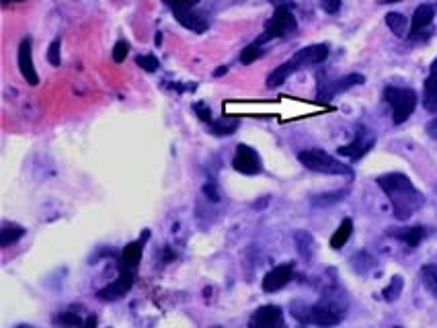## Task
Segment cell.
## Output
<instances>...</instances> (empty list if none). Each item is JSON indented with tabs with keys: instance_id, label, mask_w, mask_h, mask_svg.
I'll return each instance as SVG.
<instances>
[{
	"instance_id": "ac0fdd59",
	"label": "cell",
	"mask_w": 437,
	"mask_h": 328,
	"mask_svg": "<svg viewBox=\"0 0 437 328\" xmlns=\"http://www.w3.org/2000/svg\"><path fill=\"white\" fill-rule=\"evenodd\" d=\"M394 238H399L402 240L406 247H411V249H417L419 244H421V240L427 236V230L423 228V226H415V228H402V230H392L390 232Z\"/></svg>"
},
{
	"instance_id": "8d00e7d4",
	"label": "cell",
	"mask_w": 437,
	"mask_h": 328,
	"mask_svg": "<svg viewBox=\"0 0 437 328\" xmlns=\"http://www.w3.org/2000/svg\"><path fill=\"white\" fill-rule=\"evenodd\" d=\"M380 4H394V2H401V0H378Z\"/></svg>"
},
{
	"instance_id": "7a4b0ae2",
	"label": "cell",
	"mask_w": 437,
	"mask_h": 328,
	"mask_svg": "<svg viewBox=\"0 0 437 328\" xmlns=\"http://www.w3.org/2000/svg\"><path fill=\"white\" fill-rule=\"evenodd\" d=\"M328 58V45L327 43H316V45H308V47H302L293 58H290L288 62H284L279 68H275L273 72L267 76V88H277L282 86L291 74L298 72L300 68L304 66H316V64H323Z\"/></svg>"
},
{
	"instance_id": "4316f807",
	"label": "cell",
	"mask_w": 437,
	"mask_h": 328,
	"mask_svg": "<svg viewBox=\"0 0 437 328\" xmlns=\"http://www.w3.org/2000/svg\"><path fill=\"white\" fill-rule=\"evenodd\" d=\"M402 292V277H392V281H390V286L382 292V295H384V299L386 302H394V299H399V295H401Z\"/></svg>"
},
{
	"instance_id": "7c38bea8",
	"label": "cell",
	"mask_w": 437,
	"mask_h": 328,
	"mask_svg": "<svg viewBox=\"0 0 437 328\" xmlns=\"http://www.w3.org/2000/svg\"><path fill=\"white\" fill-rule=\"evenodd\" d=\"M251 328H286L284 325V312L279 306H263L251 316Z\"/></svg>"
},
{
	"instance_id": "8fae6325",
	"label": "cell",
	"mask_w": 437,
	"mask_h": 328,
	"mask_svg": "<svg viewBox=\"0 0 437 328\" xmlns=\"http://www.w3.org/2000/svg\"><path fill=\"white\" fill-rule=\"evenodd\" d=\"M134 273H136V271L119 269V279H115V281L109 283L107 288L99 290V292H97V297L103 299V302H115V299L123 297L125 293L130 292V288L134 286Z\"/></svg>"
},
{
	"instance_id": "ffe728a7",
	"label": "cell",
	"mask_w": 437,
	"mask_h": 328,
	"mask_svg": "<svg viewBox=\"0 0 437 328\" xmlns=\"http://www.w3.org/2000/svg\"><path fill=\"white\" fill-rule=\"evenodd\" d=\"M23 236H25V228H21L17 224H4L2 230H0V247L6 249Z\"/></svg>"
},
{
	"instance_id": "52a82bcc",
	"label": "cell",
	"mask_w": 437,
	"mask_h": 328,
	"mask_svg": "<svg viewBox=\"0 0 437 328\" xmlns=\"http://www.w3.org/2000/svg\"><path fill=\"white\" fill-rule=\"evenodd\" d=\"M364 74H347V76H343L339 80H325L323 74H321L319 76V95L316 97H319V101H330L337 95H341V93L358 86V84H364Z\"/></svg>"
},
{
	"instance_id": "1f68e13d",
	"label": "cell",
	"mask_w": 437,
	"mask_h": 328,
	"mask_svg": "<svg viewBox=\"0 0 437 328\" xmlns=\"http://www.w3.org/2000/svg\"><path fill=\"white\" fill-rule=\"evenodd\" d=\"M321 6H323L325 13L335 15V13H339V8H341V0H321Z\"/></svg>"
},
{
	"instance_id": "9c48e42d",
	"label": "cell",
	"mask_w": 437,
	"mask_h": 328,
	"mask_svg": "<svg viewBox=\"0 0 437 328\" xmlns=\"http://www.w3.org/2000/svg\"><path fill=\"white\" fill-rule=\"evenodd\" d=\"M376 144V136H374V132H369L367 127H358V134H355V138H353V142L351 144H345V146L337 148V152L341 154V156H345V158H349V160H360L362 156H365L371 148Z\"/></svg>"
},
{
	"instance_id": "e0dca14e",
	"label": "cell",
	"mask_w": 437,
	"mask_h": 328,
	"mask_svg": "<svg viewBox=\"0 0 437 328\" xmlns=\"http://www.w3.org/2000/svg\"><path fill=\"white\" fill-rule=\"evenodd\" d=\"M423 107L429 113H437V58L431 62L429 76L423 88Z\"/></svg>"
},
{
	"instance_id": "5b68a950",
	"label": "cell",
	"mask_w": 437,
	"mask_h": 328,
	"mask_svg": "<svg viewBox=\"0 0 437 328\" xmlns=\"http://www.w3.org/2000/svg\"><path fill=\"white\" fill-rule=\"evenodd\" d=\"M296 29H298V21H296L293 13H291L288 6L277 4L273 17L267 21L265 31L256 37L255 43L256 45H265L267 41H273V39H282V37L291 36Z\"/></svg>"
},
{
	"instance_id": "cb8c5ba5",
	"label": "cell",
	"mask_w": 437,
	"mask_h": 328,
	"mask_svg": "<svg viewBox=\"0 0 437 328\" xmlns=\"http://www.w3.org/2000/svg\"><path fill=\"white\" fill-rule=\"evenodd\" d=\"M263 54H265L263 45H256L255 41H253L251 45H247V47L243 49V54H240V62H243L245 66H249V64H253L255 60H259Z\"/></svg>"
},
{
	"instance_id": "d6986e66",
	"label": "cell",
	"mask_w": 437,
	"mask_h": 328,
	"mask_svg": "<svg viewBox=\"0 0 437 328\" xmlns=\"http://www.w3.org/2000/svg\"><path fill=\"white\" fill-rule=\"evenodd\" d=\"M351 232H353V221L349 218H345L341 221V226L337 228V232L332 234V238H330V247L335 249V251H339V249H343L345 244H347V240L351 238Z\"/></svg>"
},
{
	"instance_id": "f546056e",
	"label": "cell",
	"mask_w": 437,
	"mask_h": 328,
	"mask_svg": "<svg viewBox=\"0 0 437 328\" xmlns=\"http://www.w3.org/2000/svg\"><path fill=\"white\" fill-rule=\"evenodd\" d=\"M171 10H185V8H193L199 0H162Z\"/></svg>"
},
{
	"instance_id": "9a60e30c",
	"label": "cell",
	"mask_w": 437,
	"mask_h": 328,
	"mask_svg": "<svg viewBox=\"0 0 437 328\" xmlns=\"http://www.w3.org/2000/svg\"><path fill=\"white\" fill-rule=\"evenodd\" d=\"M146 238H150V232L146 230L144 234H142V238L140 240H136V242H130L125 249H123V253H121V265H119V269H125V271H136L138 269V265H140V258H142V244L146 242Z\"/></svg>"
},
{
	"instance_id": "d4e9b609",
	"label": "cell",
	"mask_w": 437,
	"mask_h": 328,
	"mask_svg": "<svg viewBox=\"0 0 437 328\" xmlns=\"http://www.w3.org/2000/svg\"><path fill=\"white\" fill-rule=\"evenodd\" d=\"M421 275H423V283H425V288L437 295V265H427V267H423Z\"/></svg>"
},
{
	"instance_id": "f35d334b",
	"label": "cell",
	"mask_w": 437,
	"mask_h": 328,
	"mask_svg": "<svg viewBox=\"0 0 437 328\" xmlns=\"http://www.w3.org/2000/svg\"><path fill=\"white\" fill-rule=\"evenodd\" d=\"M4 2H21V0H4Z\"/></svg>"
},
{
	"instance_id": "5bb4252c",
	"label": "cell",
	"mask_w": 437,
	"mask_h": 328,
	"mask_svg": "<svg viewBox=\"0 0 437 328\" xmlns=\"http://www.w3.org/2000/svg\"><path fill=\"white\" fill-rule=\"evenodd\" d=\"M19 70L23 74V78L31 84L37 86L39 84V76L33 66V56H31V39H23L19 45Z\"/></svg>"
},
{
	"instance_id": "7402d4cb",
	"label": "cell",
	"mask_w": 437,
	"mask_h": 328,
	"mask_svg": "<svg viewBox=\"0 0 437 328\" xmlns=\"http://www.w3.org/2000/svg\"><path fill=\"white\" fill-rule=\"evenodd\" d=\"M386 25L390 27V31L397 37L408 36V21L401 13H388L386 15Z\"/></svg>"
},
{
	"instance_id": "3957f363",
	"label": "cell",
	"mask_w": 437,
	"mask_h": 328,
	"mask_svg": "<svg viewBox=\"0 0 437 328\" xmlns=\"http://www.w3.org/2000/svg\"><path fill=\"white\" fill-rule=\"evenodd\" d=\"M291 314L296 320L304 325H314V327H337L343 320V310L330 302H321L314 306L291 304Z\"/></svg>"
},
{
	"instance_id": "277c9868",
	"label": "cell",
	"mask_w": 437,
	"mask_h": 328,
	"mask_svg": "<svg viewBox=\"0 0 437 328\" xmlns=\"http://www.w3.org/2000/svg\"><path fill=\"white\" fill-rule=\"evenodd\" d=\"M298 160L314 173H323V175H341V177H353L351 166L343 164L341 160H337L335 156H330L325 150L319 148H310V150H302L298 154Z\"/></svg>"
},
{
	"instance_id": "60d3db41",
	"label": "cell",
	"mask_w": 437,
	"mask_h": 328,
	"mask_svg": "<svg viewBox=\"0 0 437 328\" xmlns=\"http://www.w3.org/2000/svg\"><path fill=\"white\" fill-rule=\"evenodd\" d=\"M394 328H401V327H394Z\"/></svg>"
},
{
	"instance_id": "74e56055",
	"label": "cell",
	"mask_w": 437,
	"mask_h": 328,
	"mask_svg": "<svg viewBox=\"0 0 437 328\" xmlns=\"http://www.w3.org/2000/svg\"><path fill=\"white\" fill-rule=\"evenodd\" d=\"M162 43V36L160 33H156V45H160Z\"/></svg>"
},
{
	"instance_id": "8992f818",
	"label": "cell",
	"mask_w": 437,
	"mask_h": 328,
	"mask_svg": "<svg viewBox=\"0 0 437 328\" xmlns=\"http://www.w3.org/2000/svg\"><path fill=\"white\" fill-rule=\"evenodd\" d=\"M384 101L392 107V121L397 125L404 123L417 107V93L413 88L401 86H386L384 88Z\"/></svg>"
},
{
	"instance_id": "2e32d148",
	"label": "cell",
	"mask_w": 437,
	"mask_h": 328,
	"mask_svg": "<svg viewBox=\"0 0 437 328\" xmlns=\"http://www.w3.org/2000/svg\"><path fill=\"white\" fill-rule=\"evenodd\" d=\"M173 15H175V21H177V23H181L183 27H187V29H191V31H195V33H206V31L210 29L208 19H206L204 15L191 10V8L173 10Z\"/></svg>"
},
{
	"instance_id": "44dd1931",
	"label": "cell",
	"mask_w": 437,
	"mask_h": 328,
	"mask_svg": "<svg viewBox=\"0 0 437 328\" xmlns=\"http://www.w3.org/2000/svg\"><path fill=\"white\" fill-rule=\"evenodd\" d=\"M238 125H240L238 119H228V117H224V119H214V121L210 123V130H212L214 136H232V134L238 130Z\"/></svg>"
},
{
	"instance_id": "4fadbf2b",
	"label": "cell",
	"mask_w": 437,
	"mask_h": 328,
	"mask_svg": "<svg viewBox=\"0 0 437 328\" xmlns=\"http://www.w3.org/2000/svg\"><path fill=\"white\" fill-rule=\"evenodd\" d=\"M291 279H293V265H290V263L279 265L263 277V292H279L282 288H286L290 283Z\"/></svg>"
},
{
	"instance_id": "d6a6232c",
	"label": "cell",
	"mask_w": 437,
	"mask_h": 328,
	"mask_svg": "<svg viewBox=\"0 0 437 328\" xmlns=\"http://www.w3.org/2000/svg\"><path fill=\"white\" fill-rule=\"evenodd\" d=\"M204 191L208 193V199H212V201H218V191H216V187H212V185H206L204 187Z\"/></svg>"
},
{
	"instance_id": "f1b7e54d",
	"label": "cell",
	"mask_w": 437,
	"mask_h": 328,
	"mask_svg": "<svg viewBox=\"0 0 437 328\" xmlns=\"http://www.w3.org/2000/svg\"><path fill=\"white\" fill-rule=\"evenodd\" d=\"M128 54H130V45H128V41H117L115 45H113V62H117V64H121L125 58H128Z\"/></svg>"
},
{
	"instance_id": "ba28073f",
	"label": "cell",
	"mask_w": 437,
	"mask_h": 328,
	"mask_svg": "<svg viewBox=\"0 0 437 328\" xmlns=\"http://www.w3.org/2000/svg\"><path fill=\"white\" fill-rule=\"evenodd\" d=\"M434 19H436V8H434V4H419V6L415 8L413 21H411L408 37H411L413 41L427 39V37H429V31H431V25H434Z\"/></svg>"
},
{
	"instance_id": "ab89813d",
	"label": "cell",
	"mask_w": 437,
	"mask_h": 328,
	"mask_svg": "<svg viewBox=\"0 0 437 328\" xmlns=\"http://www.w3.org/2000/svg\"><path fill=\"white\" fill-rule=\"evenodd\" d=\"M19 328H31V327H19Z\"/></svg>"
},
{
	"instance_id": "6da1fadb",
	"label": "cell",
	"mask_w": 437,
	"mask_h": 328,
	"mask_svg": "<svg viewBox=\"0 0 437 328\" xmlns=\"http://www.w3.org/2000/svg\"><path fill=\"white\" fill-rule=\"evenodd\" d=\"M378 185L388 195V199L392 203L394 218L401 219V221L411 218L425 203L423 193L411 182V179L406 175H402V173L382 175V177H378Z\"/></svg>"
},
{
	"instance_id": "484cf974",
	"label": "cell",
	"mask_w": 437,
	"mask_h": 328,
	"mask_svg": "<svg viewBox=\"0 0 437 328\" xmlns=\"http://www.w3.org/2000/svg\"><path fill=\"white\" fill-rule=\"evenodd\" d=\"M136 64L146 70V72H156L158 68H160V62H158V58L156 56H152V54H148V56H136Z\"/></svg>"
},
{
	"instance_id": "30bf717a",
	"label": "cell",
	"mask_w": 437,
	"mask_h": 328,
	"mask_svg": "<svg viewBox=\"0 0 437 328\" xmlns=\"http://www.w3.org/2000/svg\"><path fill=\"white\" fill-rule=\"evenodd\" d=\"M232 166H234V171H238L243 175H259L263 171V164H261V158H259L256 150L247 146V144L236 146V154L232 158Z\"/></svg>"
},
{
	"instance_id": "e575fe53",
	"label": "cell",
	"mask_w": 437,
	"mask_h": 328,
	"mask_svg": "<svg viewBox=\"0 0 437 328\" xmlns=\"http://www.w3.org/2000/svg\"><path fill=\"white\" fill-rule=\"evenodd\" d=\"M84 328H97V316H95V314H91V316L86 318V322H84Z\"/></svg>"
},
{
	"instance_id": "4dcf8cb0",
	"label": "cell",
	"mask_w": 437,
	"mask_h": 328,
	"mask_svg": "<svg viewBox=\"0 0 437 328\" xmlns=\"http://www.w3.org/2000/svg\"><path fill=\"white\" fill-rule=\"evenodd\" d=\"M193 111H195L197 117H199L201 121H206L208 125L214 121V119H212V111H210V107H208L206 103H193Z\"/></svg>"
},
{
	"instance_id": "83f0119b",
	"label": "cell",
	"mask_w": 437,
	"mask_h": 328,
	"mask_svg": "<svg viewBox=\"0 0 437 328\" xmlns=\"http://www.w3.org/2000/svg\"><path fill=\"white\" fill-rule=\"evenodd\" d=\"M60 45H62V41H60V37L58 39H54L52 43H49V47H47V62L52 64V66H60L62 64V58H60Z\"/></svg>"
},
{
	"instance_id": "d590c367",
	"label": "cell",
	"mask_w": 437,
	"mask_h": 328,
	"mask_svg": "<svg viewBox=\"0 0 437 328\" xmlns=\"http://www.w3.org/2000/svg\"><path fill=\"white\" fill-rule=\"evenodd\" d=\"M228 72V66H222V68H218L216 72H214V76H222V74H226Z\"/></svg>"
},
{
	"instance_id": "603a6c76",
	"label": "cell",
	"mask_w": 437,
	"mask_h": 328,
	"mask_svg": "<svg viewBox=\"0 0 437 328\" xmlns=\"http://www.w3.org/2000/svg\"><path fill=\"white\" fill-rule=\"evenodd\" d=\"M84 318L78 316L76 312H60L56 316V325L60 328H84Z\"/></svg>"
},
{
	"instance_id": "836d02e7",
	"label": "cell",
	"mask_w": 437,
	"mask_h": 328,
	"mask_svg": "<svg viewBox=\"0 0 437 328\" xmlns=\"http://www.w3.org/2000/svg\"><path fill=\"white\" fill-rule=\"evenodd\" d=\"M427 134H429L431 138H437V117L427 123Z\"/></svg>"
}]
</instances>
